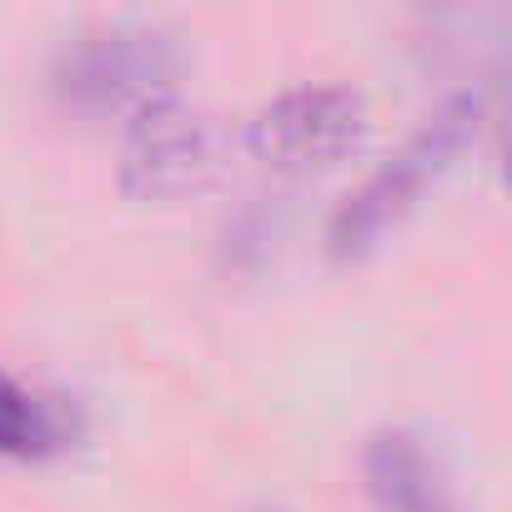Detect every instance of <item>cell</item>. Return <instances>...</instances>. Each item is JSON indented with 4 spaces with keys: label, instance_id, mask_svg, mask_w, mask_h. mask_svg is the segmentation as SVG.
<instances>
[{
    "label": "cell",
    "instance_id": "6da1fadb",
    "mask_svg": "<svg viewBox=\"0 0 512 512\" xmlns=\"http://www.w3.org/2000/svg\"><path fill=\"white\" fill-rule=\"evenodd\" d=\"M482 91H457L447 96L337 211H332V251L337 256H362L382 231H392L417 201L422 191L477 141V126H482Z\"/></svg>",
    "mask_w": 512,
    "mask_h": 512
},
{
    "label": "cell",
    "instance_id": "7a4b0ae2",
    "mask_svg": "<svg viewBox=\"0 0 512 512\" xmlns=\"http://www.w3.org/2000/svg\"><path fill=\"white\" fill-rule=\"evenodd\" d=\"M231 161L226 126L181 96H151L131 106L121 136V186L136 201H181L206 191Z\"/></svg>",
    "mask_w": 512,
    "mask_h": 512
},
{
    "label": "cell",
    "instance_id": "3957f363",
    "mask_svg": "<svg viewBox=\"0 0 512 512\" xmlns=\"http://www.w3.org/2000/svg\"><path fill=\"white\" fill-rule=\"evenodd\" d=\"M367 136V101L352 86H292L246 126V151L287 176L342 166Z\"/></svg>",
    "mask_w": 512,
    "mask_h": 512
},
{
    "label": "cell",
    "instance_id": "277c9868",
    "mask_svg": "<svg viewBox=\"0 0 512 512\" xmlns=\"http://www.w3.org/2000/svg\"><path fill=\"white\" fill-rule=\"evenodd\" d=\"M181 71V51L161 31L141 26H111L71 41L56 61V91L76 106H141L151 96H166L171 76Z\"/></svg>",
    "mask_w": 512,
    "mask_h": 512
},
{
    "label": "cell",
    "instance_id": "5b68a950",
    "mask_svg": "<svg viewBox=\"0 0 512 512\" xmlns=\"http://www.w3.org/2000/svg\"><path fill=\"white\" fill-rule=\"evenodd\" d=\"M367 492L382 512H462L437 457L412 432H377L367 442Z\"/></svg>",
    "mask_w": 512,
    "mask_h": 512
},
{
    "label": "cell",
    "instance_id": "8992f818",
    "mask_svg": "<svg viewBox=\"0 0 512 512\" xmlns=\"http://www.w3.org/2000/svg\"><path fill=\"white\" fill-rule=\"evenodd\" d=\"M56 437L41 397H31L21 382H11L0 372V457H31V452H46Z\"/></svg>",
    "mask_w": 512,
    "mask_h": 512
},
{
    "label": "cell",
    "instance_id": "52a82bcc",
    "mask_svg": "<svg viewBox=\"0 0 512 512\" xmlns=\"http://www.w3.org/2000/svg\"><path fill=\"white\" fill-rule=\"evenodd\" d=\"M262 512H272V507H262Z\"/></svg>",
    "mask_w": 512,
    "mask_h": 512
}]
</instances>
